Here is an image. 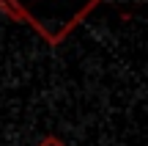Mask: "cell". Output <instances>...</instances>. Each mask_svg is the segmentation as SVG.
Masks as SVG:
<instances>
[{
  "label": "cell",
  "mask_w": 148,
  "mask_h": 146,
  "mask_svg": "<svg viewBox=\"0 0 148 146\" xmlns=\"http://www.w3.org/2000/svg\"><path fill=\"white\" fill-rule=\"evenodd\" d=\"M38 146H66V143L60 141V138H55V135H47V138H44V141L38 143Z\"/></svg>",
  "instance_id": "1"
}]
</instances>
